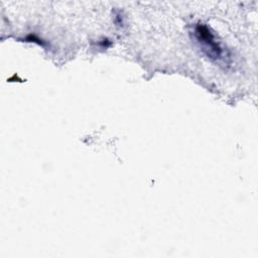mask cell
Segmentation results:
<instances>
[{"instance_id": "cell-1", "label": "cell", "mask_w": 258, "mask_h": 258, "mask_svg": "<svg viewBox=\"0 0 258 258\" xmlns=\"http://www.w3.org/2000/svg\"><path fill=\"white\" fill-rule=\"evenodd\" d=\"M194 34L198 43L205 51V53L215 60H222L225 58V49L217 40L213 31L205 24H197L195 26Z\"/></svg>"}]
</instances>
